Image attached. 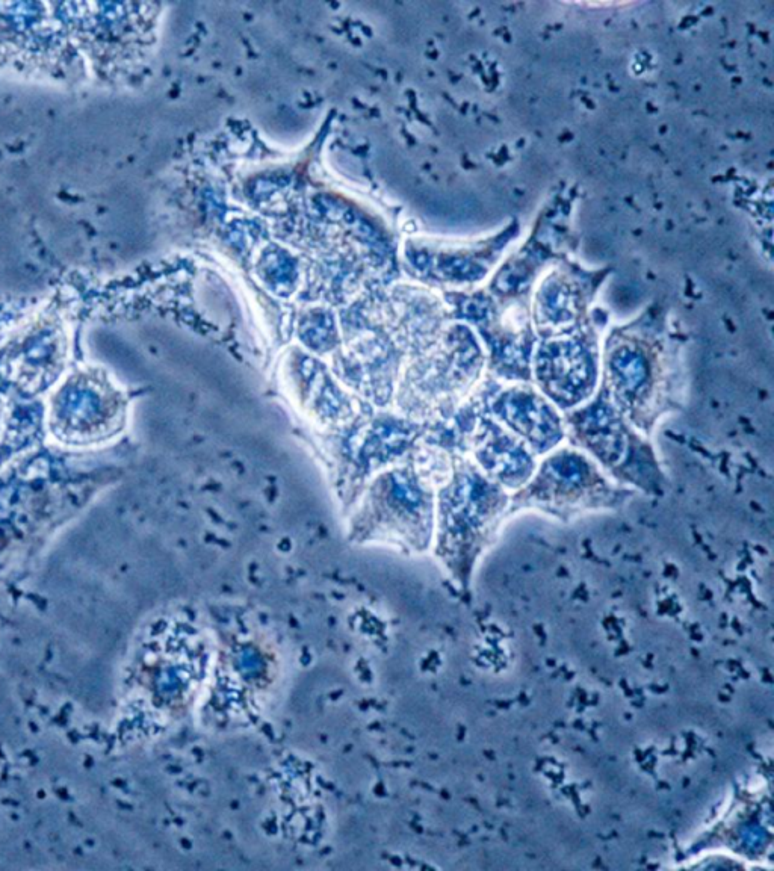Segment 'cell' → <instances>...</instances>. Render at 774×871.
<instances>
[{"instance_id":"obj_1","label":"cell","mask_w":774,"mask_h":871,"mask_svg":"<svg viewBox=\"0 0 774 871\" xmlns=\"http://www.w3.org/2000/svg\"><path fill=\"white\" fill-rule=\"evenodd\" d=\"M628 490H617L596 471L595 466L579 454L563 451L543 463L539 474L524 489L514 495L516 506L542 504L557 510L602 506L614 496H628Z\"/></svg>"}]
</instances>
